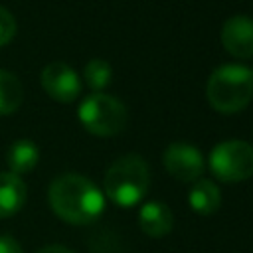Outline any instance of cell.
<instances>
[{"mask_svg":"<svg viewBox=\"0 0 253 253\" xmlns=\"http://www.w3.org/2000/svg\"><path fill=\"white\" fill-rule=\"evenodd\" d=\"M53 213L73 225H87L99 219L105 210L103 192L85 176L63 174L55 178L47 190Z\"/></svg>","mask_w":253,"mask_h":253,"instance_id":"obj_1","label":"cell"},{"mask_svg":"<svg viewBox=\"0 0 253 253\" xmlns=\"http://www.w3.org/2000/svg\"><path fill=\"white\" fill-rule=\"evenodd\" d=\"M210 105L223 115L243 111L253 99V73L245 65L225 63L211 71L206 83Z\"/></svg>","mask_w":253,"mask_h":253,"instance_id":"obj_2","label":"cell"},{"mask_svg":"<svg viewBox=\"0 0 253 253\" xmlns=\"http://www.w3.org/2000/svg\"><path fill=\"white\" fill-rule=\"evenodd\" d=\"M105 196L121 206H136L150 188V168L138 154H125L117 158L105 174Z\"/></svg>","mask_w":253,"mask_h":253,"instance_id":"obj_3","label":"cell"},{"mask_svg":"<svg viewBox=\"0 0 253 253\" xmlns=\"http://www.w3.org/2000/svg\"><path fill=\"white\" fill-rule=\"evenodd\" d=\"M77 117L87 132L95 136H117L128 121L126 107L113 95L93 93L77 109Z\"/></svg>","mask_w":253,"mask_h":253,"instance_id":"obj_4","label":"cell"},{"mask_svg":"<svg viewBox=\"0 0 253 253\" xmlns=\"http://www.w3.org/2000/svg\"><path fill=\"white\" fill-rule=\"evenodd\" d=\"M210 170L221 182H243L253 176V144L245 140H225L210 152Z\"/></svg>","mask_w":253,"mask_h":253,"instance_id":"obj_5","label":"cell"},{"mask_svg":"<svg viewBox=\"0 0 253 253\" xmlns=\"http://www.w3.org/2000/svg\"><path fill=\"white\" fill-rule=\"evenodd\" d=\"M40 83L43 91L57 103H71L79 97L81 79L73 67L63 61L47 63L40 73Z\"/></svg>","mask_w":253,"mask_h":253,"instance_id":"obj_6","label":"cell"},{"mask_svg":"<svg viewBox=\"0 0 253 253\" xmlns=\"http://www.w3.org/2000/svg\"><path fill=\"white\" fill-rule=\"evenodd\" d=\"M164 168L180 182H196L204 172L202 152L188 142H172L162 154Z\"/></svg>","mask_w":253,"mask_h":253,"instance_id":"obj_7","label":"cell"},{"mask_svg":"<svg viewBox=\"0 0 253 253\" xmlns=\"http://www.w3.org/2000/svg\"><path fill=\"white\" fill-rule=\"evenodd\" d=\"M219 38H221V45L229 55L237 59L253 57V18L231 16L221 26Z\"/></svg>","mask_w":253,"mask_h":253,"instance_id":"obj_8","label":"cell"},{"mask_svg":"<svg viewBox=\"0 0 253 253\" xmlns=\"http://www.w3.org/2000/svg\"><path fill=\"white\" fill-rule=\"evenodd\" d=\"M138 225L150 237H164L174 227V215L162 202H146L138 211Z\"/></svg>","mask_w":253,"mask_h":253,"instance_id":"obj_9","label":"cell"},{"mask_svg":"<svg viewBox=\"0 0 253 253\" xmlns=\"http://www.w3.org/2000/svg\"><path fill=\"white\" fill-rule=\"evenodd\" d=\"M26 184L12 172H0V219L16 215L26 204Z\"/></svg>","mask_w":253,"mask_h":253,"instance_id":"obj_10","label":"cell"},{"mask_svg":"<svg viewBox=\"0 0 253 253\" xmlns=\"http://www.w3.org/2000/svg\"><path fill=\"white\" fill-rule=\"evenodd\" d=\"M188 204H190V208L196 213H200V215H211L221 206V192H219V188H217L215 182L198 178L190 186Z\"/></svg>","mask_w":253,"mask_h":253,"instance_id":"obj_11","label":"cell"},{"mask_svg":"<svg viewBox=\"0 0 253 253\" xmlns=\"http://www.w3.org/2000/svg\"><path fill=\"white\" fill-rule=\"evenodd\" d=\"M40 160V150L38 146L28 140V138H20L16 140L8 152H6V164H8V172L20 176V174H28L36 168Z\"/></svg>","mask_w":253,"mask_h":253,"instance_id":"obj_12","label":"cell"},{"mask_svg":"<svg viewBox=\"0 0 253 253\" xmlns=\"http://www.w3.org/2000/svg\"><path fill=\"white\" fill-rule=\"evenodd\" d=\"M22 103H24V87L20 79L10 71L0 69V115L16 113Z\"/></svg>","mask_w":253,"mask_h":253,"instance_id":"obj_13","label":"cell"},{"mask_svg":"<svg viewBox=\"0 0 253 253\" xmlns=\"http://www.w3.org/2000/svg\"><path fill=\"white\" fill-rule=\"evenodd\" d=\"M83 79L87 87H91L95 93H101L113 79V69L105 59H91L83 69Z\"/></svg>","mask_w":253,"mask_h":253,"instance_id":"obj_14","label":"cell"},{"mask_svg":"<svg viewBox=\"0 0 253 253\" xmlns=\"http://www.w3.org/2000/svg\"><path fill=\"white\" fill-rule=\"evenodd\" d=\"M16 36V20L10 10L0 6V45H6Z\"/></svg>","mask_w":253,"mask_h":253,"instance_id":"obj_15","label":"cell"},{"mask_svg":"<svg viewBox=\"0 0 253 253\" xmlns=\"http://www.w3.org/2000/svg\"><path fill=\"white\" fill-rule=\"evenodd\" d=\"M0 253H24L22 245L12 235H0Z\"/></svg>","mask_w":253,"mask_h":253,"instance_id":"obj_16","label":"cell"},{"mask_svg":"<svg viewBox=\"0 0 253 253\" xmlns=\"http://www.w3.org/2000/svg\"><path fill=\"white\" fill-rule=\"evenodd\" d=\"M38 253H73V251L67 249V247H63V245H45Z\"/></svg>","mask_w":253,"mask_h":253,"instance_id":"obj_17","label":"cell"},{"mask_svg":"<svg viewBox=\"0 0 253 253\" xmlns=\"http://www.w3.org/2000/svg\"><path fill=\"white\" fill-rule=\"evenodd\" d=\"M251 73H253V71H251Z\"/></svg>","mask_w":253,"mask_h":253,"instance_id":"obj_18","label":"cell"}]
</instances>
